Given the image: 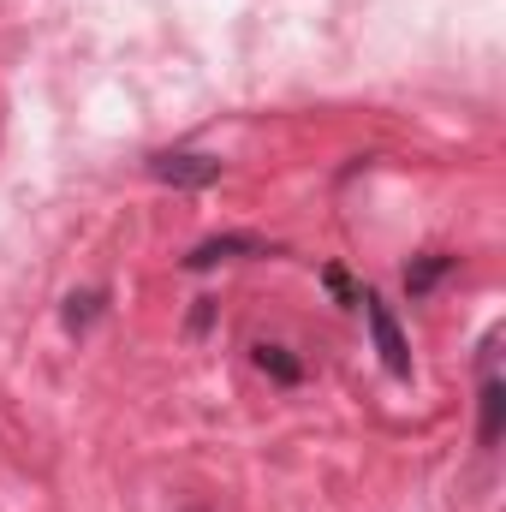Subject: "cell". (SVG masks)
<instances>
[{
	"mask_svg": "<svg viewBox=\"0 0 506 512\" xmlns=\"http://www.w3.org/2000/svg\"><path fill=\"white\" fill-rule=\"evenodd\" d=\"M441 274H447V256H423L417 268H405V286H411V292H429Z\"/></svg>",
	"mask_w": 506,
	"mask_h": 512,
	"instance_id": "5b68a950",
	"label": "cell"
},
{
	"mask_svg": "<svg viewBox=\"0 0 506 512\" xmlns=\"http://www.w3.org/2000/svg\"><path fill=\"white\" fill-rule=\"evenodd\" d=\"M256 364H262V370H274L280 382H298V364L286 358V346H256Z\"/></svg>",
	"mask_w": 506,
	"mask_h": 512,
	"instance_id": "8992f818",
	"label": "cell"
},
{
	"mask_svg": "<svg viewBox=\"0 0 506 512\" xmlns=\"http://www.w3.org/2000/svg\"><path fill=\"white\" fill-rule=\"evenodd\" d=\"M489 358H483V447H495L501 441V423H506V387L495 376V340L483 346Z\"/></svg>",
	"mask_w": 506,
	"mask_h": 512,
	"instance_id": "3957f363",
	"label": "cell"
},
{
	"mask_svg": "<svg viewBox=\"0 0 506 512\" xmlns=\"http://www.w3.org/2000/svg\"><path fill=\"white\" fill-rule=\"evenodd\" d=\"M149 173L161 185H179V191H197V185H215L221 179V161L215 155H191V149H167L149 161Z\"/></svg>",
	"mask_w": 506,
	"mask_h": 512,
	"instance_id": "7a4b0ae2",
	"label": "cell"
},
{
	"mask_svg": "<svg viewBox=\"0 0 506 512\" xmlns=\"http://www.w3.org/2000/svg\"><path fill=\"white\" fill-rule=\"evenodd\" d=\"M96 304H102L96 292H84V298H72V304H66V328H84V322L96 316Z\"/></svg>",
	"mask_w": 506,
	"mask_h": 512,
	"instance_id": "52a82bcc",
	"label": "cell"
},
{
	"mask_svg": "<svg viewBox=\"0 0 506 512\" xmlns=\"http://www.w3.org/2000/svg\"><path fill=\"white\" fill-rule=\"evenodd\" d=\"M262 245L256 239H209V245H197V251L185 256V268H215V262H233V256H256Z\"/></svg>",
	"mask_w": 506,
	"mask_h": 512,
	"instance_id": "277c9868",
	"label": "cell"
},
{
	"mask_svg": "<svg viewBox=\"0 0 506 512\" xmlns=\"http://www.w3.org/2000/svg\"><path fill=\"white\" fill-rule=\"evenodd\" d=\"M364 304V316H370V334H376V352H381V364H387V376H411V352H405V334H399V322H393V310L381 304L376 292H364L358 298Z\"/></svg>",
	"mask_w": 506,
	"mask_h": 512,
	"instance_id": "6da1fadb",
	"label": "cell"
}]
</instances>
